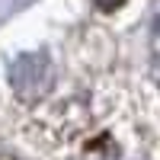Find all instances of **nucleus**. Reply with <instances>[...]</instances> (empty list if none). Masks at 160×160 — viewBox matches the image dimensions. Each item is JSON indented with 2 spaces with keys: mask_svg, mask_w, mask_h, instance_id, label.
Listing matches in <instances>:
<instances>
[{
  "mask_svg": "<svg viewBox=\"0 0 160 160\" xmlns=\"http://www.w3.org/2000/svg\"><path fill=\"white\" fill-rule=\"evenodd\" d=\"M151 48H154V77L160 80V19L154 26V42H151Z\"/></svg>",
  "mask_w": 160,
  "mask_h": 160,
  "instance_id": "3",
  "label": "nucleus"
},
{
  "mask_svg": "<svg viewBox=\"0 0 160 160\" xmlns=\"http://www.w3.org/2000/svg\"><path fill=\"white\" fill-rule=\"evenodd\" d=\"M93 3H96L102 13H112V10H118V7H122L125 0H93Z\"/></svg>",
  "mask_w": 160,
  "mask_h": 160,
  "instance_id": "4",
  "label": "nucleus"
},
{
  "mask_svg": "<svg viewBox=\"0 0 160 160\" xmlns=\"http://www.w3.org/2000/svg\"><path fill=\"white\" fill-rule=\"evenodd\" d=\"M83 160H118V157H115V148L109 144V138H99V141L87 151Z\"/></svg>",
  "mask_w": 160,
  "mask_h": 160,
  "instance_id": "2",
  "label": "nucleus"
},
{
  "mask_svg": "<svg viewBox=\"0 0 160 160\" xmlns=\"http://www.w3.org/2000/svg\"><path fill=\"white\" fill-rule=\"evenodd\" d=\"M10 83L16 90V96L22 99H38L42 93L51 87V64L42 51H29L19 55L10 68Z\"/></svg>",
  "mask_w": 160,
  "mask_h": 160,
  "instance_id": "1",
  "label": "nucleus"
}]
</instances>
